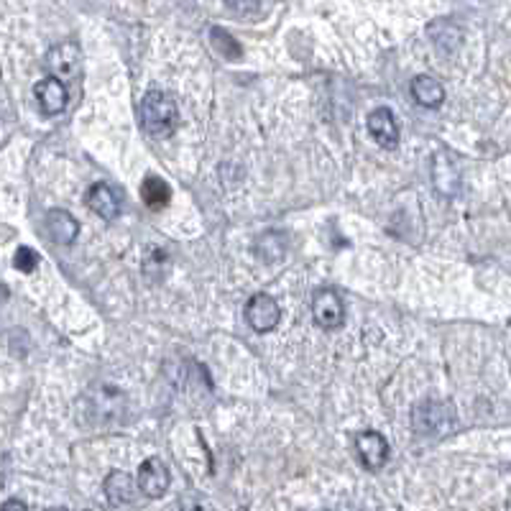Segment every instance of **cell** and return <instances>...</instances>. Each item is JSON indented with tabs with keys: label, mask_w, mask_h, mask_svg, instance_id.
<instances>
[{
	"label": "cell",
	"mask_w": 511,
	"mask_h": 511,
	"mask_svg": "<svg viewBox=\"0 0 511 511\" xmlns=\"http://www.w3.org/2000/svg\"><path fill=\"white\" fill-rule=\"evenodd\" d=\"M141 125L154 139H169L179 125L175 98L161 89H149L141 100Z\"/></svg>",
	"instance_id": "cell-1"
},
{
	"label": "cell",
	"mask_w": 511,
	"mask_h": 511,
	"mask_svg": "<svg viewBox=\"0 0 511 511\" xmlns=\"http://www.w3.org/2000/svg\"><path fill=\"white\" fill-rule=\"evenodd\" d=\"M125 412V399L118 388L100 387V394H95V402L89 406V414L95 417V422H110L118 420Z\"/></svg>",
	"instance_id": "cell-10"
},
{
	"label": "cell",
	"mask_w": 511,
	"mask_h": 511,
	"mask_svg": "<svg viewBox=\"0 0 511 511\" xmlns=\"http://www.w3.org/2000/svg\"><path fill=\"white\" fill-rule=\"evenodd\" d=\"M47 230H49L54 243L72 246L77 241V235H80V223L67 210L56 208V210H49V215H47Z\"/></svg>",
	"instance_id": "cell-13"
},
{
	"label": "cell",
	"mask_w": 511,
	"mask_h": 511,
	"mask_svg": "<svg viewBox=\"0 0 511 511\" xmlns=\"http://www.w3.org/2000/svg\"><path fill=\"white\" fill-rule=\"evenodd\" d=\"M212 36V44H215V49L223 54L226 59H241V47H238V41L228 34V31H223V29H212L210 31Z\"/></svg>",
	"instance_id": "cell-18"
},
{
	"label": "cell",
	"mask_w": 511,
	"mask_h": 511,
	"mask_svg": "<svg viewBox=\"0 0 511 511\" xmlns=\"http://www.w3.org/2000/svg\"><path fill=\"white\" fill-rule=\"evenodd\" d=\"M13 264H16L18 271H23V274H34L36 268H38V253H36L34 248L18 246L16 256H13Z\"/></svg>",
	"instance_id": "cell-19"
},
{
	"label": "cell",
	"mask_w": 511,
	"mask_h": 511,
	"mask_svg": "<svg viewBox=\"0 0 511 511\" xmlns=\"http://www.w3.org/2000/svg\"><path fill=\"white\" fill-rule=\"evenodd\" d=\"M284 253H286V238L279 230H268V233H264V238H259V243H256V256L266 264L282 261Z\"/></svg>",
	"instance_id": "cell-17"
},
{
	"label": "cell",
	"mask_w": 511,
	"mask_h": 511,
	"mask_svg": "<svg viewBox=\"0 0 511 511\" xmlns=\"http://www.w3.org/2000/svg\"><path fill=\"white\" fill-rule=\"evenodd\" d=\"M106 496L107 501L113 504V507H125V504H133L136 501V496H139V481L133 483V478L123 473V471H113L110 476L106 478Z\"/></svg>",
	"instance_id": "cell-12"
},
{
	"label": "cell",
	"mask_w": 511,
	"mask_h": 511,
	"mask_svg": "<svg viewBox=\"0 0 511 511\" xmlns=\"http://www.w3.org/2000/svg\"><path fill=\"white\" fill-rule=\"evenodd\" d=\"M369 133L379 146L394 149L399 143V123L388 107H376L369 115Z\"/></svg>",
	"instance_id": "cell-9"
},
{
	"label": "cell",
	"mask_w": 511,
	"mask_h": 511,
	"mask_svg": "<svg viewBox=\"0 0 511 511\" xmlns=\"http://www.w3.org/2000/svg\"><path fill=\"white\" fill-rule=\"evenodd\" d=\"M432 182H435V187H438V192L440 194H447V197H453V194L458 192V187H460L458 166L447 159V154H445V151H440V154L435 157V166H432Z\"/></svg>",
	"instance_id": "cell-14"
},
{
	"label": "cell",
	"mask_w": 511,
	"mask_h": 511,
	"mask_svg": "<svg viewBox=\"0 0 511 511\" xmlns=\"http://www.w3.org/2000/svg\"><path fill=\"white\" fill-rule=\"evenodd\" d=\"M412 95L424 107H440L445 103V88L430 74H420L412 80Z\"/></svg>",
	"instance_id": "cell-15"
},
{
	"label": "cell",
	"mask_w": 511,
	"mask_h": 511,
	"mask_svg": "<svg viewBox=\"0 0 511 511\" xmlns=\"http://www.w3.org/2000/svg\"><path fill=\"white\" fill-rule=\"evenodd\" d=\"M141 197L151 210H161V208L169 205L172 190H169V184L161 176H146L141 184Z\"/></svg>",
	"instance_id": "cell-16"
},
{
	"label": "cell",
	"mask_w": 511,
	"mask_h": 511,
	"mask_svg": "<svg viewBox=\"0 0 511 511\" xmlns=\"http://www.w3.org/2000/svg\"><path fill=\"white\" fill-rule=\"evenodd\" d=\"M312 318L322 330H337L345 322V304L336 289H318L312 300Z\"/></svg>",
	"instance_id": "cell-5"
},
{
	"label": "cell",
	"mask_w": 511,
	"mask_h": 511,
	"mask_svg": "<svg viewBox=\"0 0 511 511\" xmlns=\"http://www.w3.org/2000/svg\"><path fill=\"white\" fill-rule=\"evenodd\" d=\"M412 424H414L417 435H422V438H445L458 427V420H456V409L450 405L438 402V399H427L414 406Z\"/></svg>",
	"instance_id": "cell-2"
},
{
	"label": "cell",
	"mask_w": 511,
	"mask_h": 511,
	"mask_svg": "<svg viewBox=\"0 0 511 511\" xmlns=\"http://www.w3.org/2000/svg\"><path fill=\"white\" fill-rule=\"evenodd\" d=\"M80 64H82V54H80V47L72 41L52 47L44 59V67L49 70V74L64 80V82H74L80 77Z\"/></svg>",
	"instance_id": "cell-3"
},
{
	"label": "cell",
	"mask_w": 511,
	"mask_h": 511,
	"mask_svg": "<svg viewBox=\"0 0 511 511\" xmlns=\"http://www.w3.org/2000/svg\"><path fill=\"white\" fill-rule=\"evenodd\" d=\"M36 100H38V107L47 113V115H59L64 107H67V100H70V92H67V82L59 80V77H44L36 82Z\"/></svg>",
	"instance_id": "cell-7"
},
{
	"label": "cell",
	"mask_w": 511,
	"mask_h": 511,
	"mask_svg": "<svg viewBox=\"0 0 511 511\" xmlns=\"http://www.w3.org/2000/svg\"><path fill=\"white\" fill-rule=\"evenodd\" d=\"M85 202H88V208L95 215H100L103 220H115L118 217V212H121V200H118V194L113 192L107 184L103 182H98V184H92L85 194Z\"/></svg>",
	"instance_id": "cell-11"
},
{
	"label": "cell",
	"mask_w": 511,
	"mask_h": 511,
	"mask_svg": "<svg viewBox=\"0 0 511 511\" xmlns=\"http://www.w3.org/2000/svg\"><path fill=\"white\" fill-rule=\"evenodd\" d=\"M136 481H139L141 494H146L149 498H161L169 491L172 476H169V468H166V463H161V458H149L141 463Z\"/></svg>",
	"instance_id": "cell-6"
},
{
	"label": "cell",
	"mask_w": 511,
	"mask_h": 511,
	"mask_svg": "<svg viewBox=\"0 0 511 511\" xmlns=\"http://www.w3.org/2000/svg\"><path fill=\"white\" fill-rule=\"evenodd\" d=\"M3 509H5V511H11V509H29V507H26L23 501H16V498H13V501H5V504H3Z\"/></svg>",
	"instance_id": "cell-21"
},
{
	"label": "cell",
	"mask_w": 511,
	"mask_h": 511,
	"mask_svg": "<svg viewBox=\"0 0 511 511\" xmlns=\"http://www.w3.org/2000/svg\"><path fill=\"white\" fill-rule=\"evenodd\" d=\"M233 11H241V13H246V11H253L256 8V3L259 0H226Z\"/></svg>",
	"instance_id": "cell-20"
},
{
	"label": "cell",
	"mask_w": 511,
	"mask_h": 511,
	"mask_svg": "<svg viewBox=\"0 0 511 511\" xmlns=\"http://www.w3.org/2000/svg\"><path fill=\"white\" fill-rule=\"evenodd\" d=\"M246 319L256 333H271L282 319L279 302L274 300L271 294H264V292L253 294L246 304Z\"/></svg>",
	"instance_id": "cell-4"
},
{
	"label": "cell",
	"mask_w": 511,
	"mask_h": 511,
	"mask_svg": "<svg viewBox=\"0 0 511 511\" xmlns=\"http://www.w3.org/2000/svg\"><path fill=\"white\" fill-rule=\"evenodd\" d=\"M355 450H358V458L361 463L369 468V471H381L388 460V442L384 440V435L379 432H361L355 438Z\"/></svg>",
	"instance_id": "cell-8"
}]
</instances>
